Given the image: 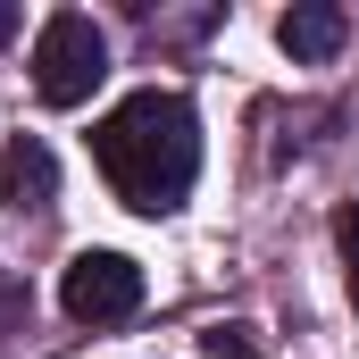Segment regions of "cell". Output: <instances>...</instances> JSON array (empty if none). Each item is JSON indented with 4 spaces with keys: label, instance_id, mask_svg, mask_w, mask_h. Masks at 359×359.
<instances>
[{
    "label": "cell",
    "instance_id": "cell-1",
    "mask_svg": "<svg viewBox=\"0 0 359 359\" xmlns=\"http://www.w3.org/2000/svg\"><path fill=\"white\" fill-rule=\"evenodd\" d=\"M92 159H100V176L109 192L126 201V209H142V217H168L192 176H201V117H192V100L184 92H134V100H117L100 126H92Z\"/></svg>",
    "mask_w": 359,
    "mask_h": 359
},
{
    "label": "cell",
    "instance_id": "cell-2",
    "mask_svg": "<svg viewBox=\"0 0 359 359\" xmlns=\"http://www.w3.org/2000/svg\"><path fill=\"white\" fill-rule=\"evenodd\" d=\"M100 76H109V34L84 8H50L42 34H34V92H42V109H84Z\"/></svg>",
    "mask_w": 359,
    "mask_h": 359
},
{
    "label": "cell",
    "instance_id": "cell-3",
    "mask_svg": "<svg viewBox=\"0 0 359 359\" xmlns=\"http://www.w3.org/2000/svg\"><path fill=\"white\" fill-rule=\"evenodd\" d=\"M59 301L76 326H126L142 309V268L126 251H76L67 276H59Z\"/></svg>",
    "mask_w": 359,
    "mask_h": 359
},
{
    "label": "cell",
    "instance_id": "cell-4",
    "mask_svg": "<svg viewBox=\"0 0 359 359\" xmlns=\"http://www.w3.org/2000/svg\"><path fill=\"white\" fill-rule=\"evenodd\" d=\"M343 34H351V17H343L334 0H301V8H284V25H276V42H284L301 67H326V59L343 50Z\"/></svg>",
    "mask_w": 359,
    "mask_h": 359
},
{
    "label": "cell",
    "instance_id": "cell-5",
    "mask_svg": "<svg viewBox=\"0 0 359 359\" xmlns=\"http://www.w3.org/2000/svg\"><path fill=\"white\" fill-rule=\"evenodd\" d=\"M50 184H59L50 151H42L34 134H17V142H8V159H0V201H17V209L34 201V209H42V201H50Z\"/></svg>",
    "mask_w": 359,
    "mask_h": 359
},
{
    "label": "cell",
    "instance_id": "cell-6",
    "mask_svg": "<svg viewBox=\"0 0 359 359\" xmlns=\"http://www.w3.org/2000/svg\"><path fill=\"white\" fill-rule=\"evenodd\" d=\"M334 243H343V268H351V292H359V201L334 217Z\"/></svg>",
    "mask_w": 359,
    "mask_h": 359
},
{
    "label": "cell",
    "instance_id": "cell-7",
    "mask_svg": "<svg viewBox=\"0 0 359 359\" xmlns=\"http://www.w3.org/2000/svg\"><path fill=\"white\" fill-rule=\"evenodd\" d=\"M8 25H17V8H8V0H0V42H8Z\"/></svg>",
    "mask_w": 359,
    "mask_h": 359
}]
</instances>
